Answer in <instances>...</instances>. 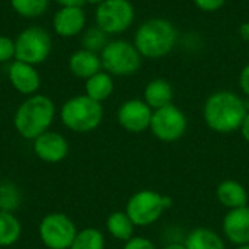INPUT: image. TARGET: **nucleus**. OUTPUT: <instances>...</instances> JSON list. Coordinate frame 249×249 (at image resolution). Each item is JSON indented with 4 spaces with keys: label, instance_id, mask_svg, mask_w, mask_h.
<instances>
[{
    "label": "nucleus",
    "instance_id": "1",
    "mask_svg": "<svg viewBox=\"0 0 249 249\" xmlns=\"http://www.w3.org/2000/svg\"><path fill=\"white\" fill-rule=\"evenodd\" d=\"M248 112L247 102L232 90L212 93L203 107V118L207 127L220 134L239 130Z\"/></svg>",
    "mask_w": 249,
    "mask_h": 249
},
{
    "label": "nucleus",
    "instance_id": "2",
    "mask_svg": "<svg viewBox=\"0 0 249 249\" xmlns=\"http://www.w3.org/2000/svg\"><path fill=\"white\" fill-rule=\"evenodd\" d=\"M178 39L179 32L171 20L150 18L136 29L133 44L143 58L160 60L174 51Z\"/></svg>",
    "mask_w": 249,
    "mask_h": 249
},
{
    "label": "nucleus",
    "instance_id": "3",
    "mask_svg": "<svg viewBox=\"0 0 249 249\" xmlns=\"http://www.w3.org/2000/svg\"><path fill=\"white\" fill-rule=\"evenodd\" d=\"M55 117V105L51 98L35 93L28 96L16 109L13 125L18 134L26 140H35L48 131Z\"/></svg>",
    "mask_w": 249,
    "mask_h": 249
},
{
    "label": "nucleus",
    "instance_id": "4",
    "mask_svg": "<svg viewBox=\"0 0 249 249\" xmlns=\"http://www.w3.org/2000/svg\"><path fill=\"white\" fill-rule=\"evenodd\" d=\"M60 120L66 128L74 133H90L96 130L104 120L101 102L86 95H77L67 99L60 109Z\"/></svg>",
    "mask_w": 249,
    "mask_h": 249
},
{
    "label": "nucleus",
    "instance_id": "5",
    "mask_svg": "<svg viewBox=\"0 0 249 249\" xmlns=\"http://www.w3.org/2000/svg\"><path fill=\"white\" fill-rule=\"evenodd\" d=\"M102 70L111 76H131L142 67L143 57L133 42L127 39H112L99 53Z\"/></svg>",
    "mask_w": 249,
    "mask_h": 249
},
{
    "label": "nucleus",
    "instance_id": "6",
    "mask_svg": "<svg viewBox=\"0 0 249 249\" xmlns=\"http://www.w3.org/2000/svg\"><path fill=\"white\" fill-rule=\"evenodd\" d=\"M172 200L152 190H142L133 194L125 206V213L134 226H149L159 220L162 213L169 209Z\"/></svg>",
    "mask_w": 249,
    "mask_h": 249
},
{
    "label": "nucleus",
    "instance_id": "7",
    "mask_svg": "<svg viewBox=\"0 0 249 249\" xmlns=\"http://www.w3.org/2000/svg\"><path fill=\"white\" fill-rule=\"evenodd\" d=\"M51 48L53 41L47 29L28 26L15 39V60L36 66L50 57Z\"/></svg>",
    "mask_w": 249,
    "mask_h": 249
},
{
    "label": "nucleus",
    "instance_id": "8",
    "mask_svg": "<svg viewBox=\"0 0 249 249\" xmlns=\"http://www.w3.org/2000/svg\"><path fill=\"white\" fill-rule=\"evenodd\" d=\"M136 9L130 0H105L95 10V22L107 35H120L131 28Z\"/></svg>",
    "mask_w": 249,
    "mask_h": 249
},
{
    "label": "nucleus",
    "instance_id": "9",
    "mask_svg": "<svg viewBox=\"0 0 249 249\" xmlns=\"http://www.w3.org/2000/svg\"><path fill=\"white\" fill-rule=\"evenodd\" d=\"M76 235L74 222L64 213H50L38 226V236L47 249H70Z\"/></svg>",
    "mask_w": 249,
    "mask_h": 249
},
{
    "label": "nucleus",
    "instance_id": "10",
    "mask_svg": "<svg viewBox=\"0 0 249 249\" xmlns=\"http://www.w3.org/2000/svg\"><path fill=\"white\" fill-rule=\"evenodd\" d=\"M188 127L187 115L174 104L155 109L150 121L152 134L162 142L179 140Z\"/></svg>",
    "mask_w": 249,
    "mask_h": 249
},
{
    "label": "nucleus",
    "instance_id": "11",
    "mask_svg": "<svg viewBox=\"0 0 249 249\" xmlns=\"http://www.w3.org/2000/svg\"><path fill=\"white\" fill-rule=\"evenodd\" d=\"M153 109L143 99H128L117 111L118 124L130 133H143L150 128Z\"/></svg>",
    "mask_w": 249,
    "mask_h": 249
},
{
    "label": "nucleus",
    "instance_id": "12",
    "mask_svg": "<svg viewBox=\"0 0 249 249\" xmlns=\"http://www.w3.org/2000/svg\"><path fill=\"white\" fill-rule=\"evenodd\" d=\"M67 139L55 131H45L34 140V152L38 159L47 163H58L69 155Z\"/></svg>",
    "mask_w": 249,
    "mask_h": 249
},
{
    "label": "nucleus",
    "instance_id": "13",
    "mask_svg": "<svg viewBox=\"0 0 249 249\" xmlns=\"http://www.w3.org/2000/svg\"><path fill=\"white\" fill-rule=\"evenodd\" d=\"M86 13L82 6H61L53 16L54 32L61 38H71L85 31Z\"/></svg>",
    "mask_w": 249,
    "mask_h": 249
},
{
    "label": "nucleus",
    "instance_id": "14",
    "mask_svg": "<svg viewBox=\"0 0 249 249\" xmlns=\"http://www.w3.org/2000/svg\"><path fill=\"white\" fill-rule=\"evenodd\" d=\"M7 76L13 89L26 96L35 95L41 86V77L35 66L23 61L15 60L9 67Z\"/></svg>",
    "mask_w": 249,
    "mask_h": 249
},
{
    "label": "nucleus",
    "instance_id": "15",
    "mask_svg": "<svg viewBox=\"0 0 249 249\" xmlns=\"http://www.w3.org/2000/svg\"><path fill=\"white\" fill-rule=\"evenodd\" d=\"M225 236L235 245L249 244V207L232 209L223 219Z\"/></svg>",
    "mask_w": 249,
    "mask_h": 249
},
{
    "label": "nucleus",
    "instance_id": "16",
    "mask_svg": "<svg viewBox=\"0 0 249 249\" xmlns=\"http://www.w3.org/2000/svg\"><path fill=\"white\" fill-rule=\"evenodd\" d=\"M69 70L79 79H89L102 70L101 55L89 50H77L69 57Z\"/></svg>",
    "mask_w": 249,
    "mask_h": 249
},
{
    "label": "nucleus",
    "instance_id": "17",
    "mask_svg": "<svg viewBox=\"0 0 249 249\" xmlns=\"http://www.w3.org/2000/svg\"><path fill=\"white\" fill-rule=\"evenodd\" d=\"M174 98V89L172 85L163 79V77H156L152 79L146 86L143 92V101L155 111L159 108H163L169 104H172Z\"/></svg>",
    "mask_w": 249,
    "mask_h": 249
},
{
    "label": "nucleus",
    "instance_id": "18",
    "mask_svg": "<svg viewBox=\"0 0 249 249\" xmlns=\"http://www.w3.org/2000/svg\"><path fill=\"white\" fill-rule=\"evenodd\" d=\"M217 198L228 209H239L248 206V193L242 184L233 179H226L217 187Z\"/></svg>",
    "mask_w": 249,
    "mask_h": 249
},
{
    "label": "nucleus",
    "instance_id": "19",
    "mask_svg": "<svg viewBox=\"0 0 249 249\" xmlns=\"http://www.w3.org/2000/svg\"><path fill=\"white\" fill-rule=\"evenodd\" d=\"M114 88H115V85H114L112 76L109 73H107L105 70H101L96 74H93L92 77L86 79L85 95L89 96L90 99L102 104L112 95Z\"/></svg>",
    "mask_w": 249,
    "mask_h": 249
},
{
    "label": "nucleus",
    "instance_id": "20",
    "mask_svg": "<svg viewBox=\"0 0 249 249\" xmlns=\"http://www.w3.org/2000/svg\"><path fill=\"white\" fill-rule=\"evenodd\" d=\"M184 245L187 249H226L225 241L207 228H197L191 231Z\"/></svg>",
    "mask_w": 249,
    "mask_h": 249
},
{
    "label": "nucleus",
    "instance_id": "21",
    "mask_svg": "<svg viewBox=\"0 0 249 249\" xmlns=\"http://www.w3.org/2000/svg\"><path fill=\"white\" fill-rule=\"evenodd\" d=\"M22 236V225L19 219L9 212L0 210V248L15 245Z\"/></svg>",
    "mask_w": 249,
    "mask_h": 249
},
{
    "label": "nucleus",
    "instance_id": "22",
    "mask_svg": "<svg viewBox=\"0 0 249 249\" xmlns=\"http://www.w3.org/2000/svg\"><path fill=\"white\" fill-rule=\"evenodd\" d=\"M107 229L112 238L127 242L133 238L134 223L125 212H114L107 219Z\"/></svg>",
    "mask_w": 249,
    "mask_h": 249
},
{
    "label": "nucleus",
    "instance_id": "23",
    "mask_svg": "<svg viewBox=\"0 0 249 249\" xmlns=\"http://www.w3.org/2000/svg\"><path fill=\"white\" fill-rule=\"evenodd\" d=\"M70 249H105V238L95 228H86L77 232Z\"/></svg>",
    "mask_w": 249,
    "mask_h": 249
},
{
    "label": "nucleus",
    "instance_id": "24",
    "mask_svg": "<svg viewBox=\"0 0 249 249\" xmlns=\"http://www.w3.org/2000/svg\"><path fill=\"white\" fill-rule=\"evenodd\" d=\"M10 6L19 16L32 19L41 16L47 10L48 0H10Z\"/></svg>",
    "mask_w": 249,
    "mask_h": 249
},
{
    "label": "nucleus",
    "instance_id": "25",
    "mask_svg": "<svg viewBox=\"0 0 249 249\" xmlns=\"http://www.w3.org/2000/svg\"><path fill=\"white\" fill-rule=\"evenodd\" d=\"M22 203L20 190L12 182L0 184V210L13 213Z\"/></svg>",
    "mask_w": 249,
    "mask_h": 249
},
{
    "label": "nucleus",
    "instance_id": "26",
    "mask_svg": "<svg viewBox=\"0 0 249 249\" xmlns=\"http://www.w3.org/2000/svg\"><path fill=\"white\" fill-rule=\"evenodd\" d=\"M109 35H107L99 26H90L86 31H83L82 35V45L85 50L93 51V53H101L104 47L109 42L108 39Z\"/></svg>",
    "mask_w": 249,
    "mask_h": 249
},
{
    "label": "nucleus",
    "instance_id": "27",
    "mask_svg": "<svg viewBox=\"0 0 249 249\" xmlns=\"http://www.w3.org/2000/svg\"><path fill=\"white\" fill-rule=\"evenodd\" d=\"M15 58V39L0 35V63Z\"/></svg>",
    "mask_w": 249,
    "mask_h": 249
},
{
    "label": "nucleus",
    "instance_id": "28",
    "mask_svg": "<svg viewBox=\"0 0 249 249\" xmlns=\"http://www.w3.org/2000/svg\"><path fill=\"white\" fill-rule=\"evenodd\" d=\"M193 3L204 13H214L226 4V0H193Z\"/></svg>",
    "mask_w": 249,
    "mask_h": 249
},
{
    "label": "nucleus",
    "instance_id": "29",
    "mask_svg": "<svg viewBox=\"0 0 249 249\" xmlns=\"http://www.w3.org/2000/svg\"><path fill=\"white\" fill-rule=\"evenodd\" d=\"M124 249H156L153 242L143 238V236H133L130 241L125 242Z\"/></svg>",
    "mask_w": 249,
    "mask_h": 249
},
{
    "label": "nucleus",
    "instance_id": "30",
    "mask_svg": "<svg viewBox=\"0 0 249 249\" xmlns=\"http://www.w3.org/2000/svg\"><path fill=\"white\" fill-rule=\"evenodd\" d=\"M239 88L249 98V63L242 67L239 73Z\"/></svg>",
    "mask_w": 249,
    "mask_h": 249
},
{
    "label": "nucleus",
    "instance_id": "31",
    "mask_svg": "<svg viewBox=\"0 0 249 249\" xmlns=\"http://www.w3.org/2000/svg\"><path fill=\"white\" fill-rule=\"evenodd\" d=\"M238 35L241 36L242 41L249 42V20H247V22H244V23L239 25V28H238Z\"/></svg>",
    "mask_w": 249,
    "mask_h": 249
},
{
    "label": "nucleus",
    "instance_id": "32",
    "mask_svg": "<svg viewBox=\"0 0 249 249\" xmlns=\"http://www.w3.org/2000/svg\"><path fill=\"white\" fill-rule=\"evenodd\" d=\"M239 130L242 133V137L245 139V142L249 144V112L247 114V117H245V120H244V123H242Z\"/></svg>",
    "mask_w": 249,
    "mask_h": 249
},
{
    "label": "nucleus",
    "instance_id": "33",
    "mask_svg": "<svg viewBox=\"0 0 249 249\" xmlns=\"http://www.w3.org/2000/svg\"><path fill=\"white\" fill-rule=\"evenodd\" d=\"M60 6H83L85 0H54Z\"/></svg>",
    "mask_w": 249,
    "mask_h": 249
},
{
    "label": "nucleus",
    "instance_id": "34",
    "mask_svg": "<svg viewBox=\"0 0 249 249\" xmlns=\"http://www.w3.org/2000/svg\"><path fill=\"white\" fill-rule=\"evenodd\" d=\"M162 249H187V247L184 244H169Z\"/></svg>",
    "mask_w": 249,
    "mask_h": 249
},
{
    "label": "nucleus",
    "instance_id": "35",
    "mask_svg": "<svg viewBox=\"0 0 249 249\" xmlns=\"http://www.w3.org/2000/svg\"><path fill=\"white\" fill-rule=\"evenodd\" d=\"M105 0H85V3L88 4H92V6H99L101 3H104Z\"/></svg>",
    "mask_w": 249,
    "mask_h": 249
},
{
    "label": "nucleus",
    "instance_id": "36",
    "mask_svg": "<svg viewBox=\"0 0 249 249\" xmlns=\"http://www.w3.org/2000/svg\"><path fill=\"white\" fill-rule=\"evenodd\" d=\"M236 249H249V244H247V245H241V247H238Z\"/></svg>",
    "mask_w": 249,
    "mask_h": 249
}]
</instances>
